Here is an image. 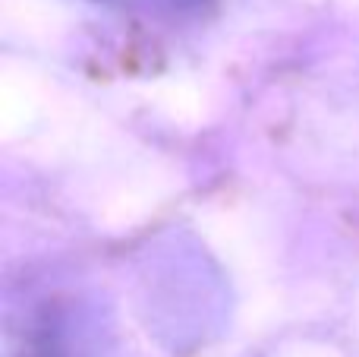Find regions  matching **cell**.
I'll return each instance as SVG.
<instances>
[{
  "instance_id": "6da1fadb",
  "label": "cell",
  "mask_w": 359,
  "mask_h": 357,
  "mask_svg": "<svg viewBox=\"0 0 359 357\" xmlns=\"http://www.w3.org/2000/svg\"><path fill=\"white\" fill-rule=\"evenodd\" d=\"M117 4H130L139 6V10H149V13H198L208 0H117Z\"/></svg>"
}]
</instances>
